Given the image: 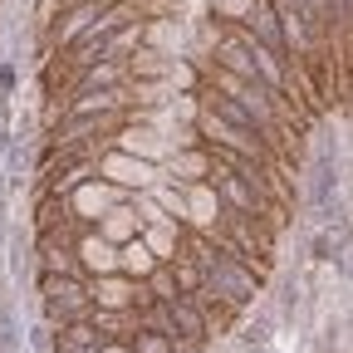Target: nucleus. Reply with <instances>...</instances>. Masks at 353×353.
Wrapping results in <instances>:
<instances>
[{
    "instance_id": "f257e3e1",
    "label": "nucleus",
    "mask_w": 353,
    "mask_h": 353,
    "mask_svg": "<svg viewBox=\"0 0 353 353\" xmlns=\"http://www.w3.org/2000/svg\"><path fill=\"white\" fill-rule=\"evenodd\" d=\"M44 314H50L54 329L74 319H94V294L79 275H44Z\"/></svg>"
},
{
    "instance_id": "f03ea898",
    "label": "nucleus",
    "mask_w": 353,
    "mask_h": 353,
    "mask_svg": "<svg viewBox=\"0 0 353 353\" xmlns=\"http://www.w3.org/2000/svg\"><path fill=\"white\" fill-rule=\"evenodd\" d=\"M196 132L211 143V152H231V157H245V162H255V157H260L255 132H245V128L226 123L216 108H201V113H196Z\"/></svg>"
},
{
    "instance_id": "7ed1b4c3",
    "label": "nucleus",
    "mask_w": 353,
    "mask_h": 353,
    "mask_svg": "<svg viewBox=\"0 0 353 353\" xmlns=\"http://www.w3.org/2000/svg\"><path fill=\"white\" fill-rule=\"evenodd\" d=\"M74 260H79V270H88V275H113V270H123V255H118V245H108L99 231H88V236H79V245H74Z\"/></svg>"
},
{
    "instance_id": "20e7f679",
    "label": "nucleus",
    "mask_w": 353,
    "mask_h": 353,
    "mask_svg": "<svg viewBox=\"0 0 353 353\" xmlns=\"http://www.w3.org/2000/svg\"><path fill=\"white\" fill-rule=\"evenodd\" d=\"M103 176H108L113 187H123V192H128V187H152V182H157V167H152V162H143V157H128V152H118V148H113V152L103 157Z\"/></svg>"
},
{
    "instance_id": "39448f33",
    "label": "nucleus",
    "mask_w": 353,
    "mask_h": 353,
    "mask_svg": "<svg viewBox=\"0 0 353 353\" xmlns=\"http://www.w3.org/2000/svg\"><path fill=\"white\" fill-rule=\"evenodd\" d=\"M138 290H143V280H118V275H103V280L88 285V294H94V309H113V314L138 309Z\"/></svg>"
},
{
    "instance_id": "423d86ee",
    "label": "nucleus",
    "mask_w": 353,
    "mask_h": 353,
    "mask_svg": "<svg viewBox=\"0 0 353 353\" xmlns=\"http://www.w3.org/2000/svg\"><path fill=\"white\" fill-rule=\"evenodd\" d=\"M113 206H123V187H113V182H83L74 192V211L83 221H103Z\"/></svg>"
},
{
    "instance_id": "0eeeda50",
    "label": "nucleus",
    "mask_w": 353,
    "mask_h": 353,
    "mask_svg": "<svg viewBox=\"0 0 353 353\" xmlns=\"http://www.w3.org/2000/svg\"><path fill=\"white\" fill-rule=\"evenodd\" d=\"M99 236L108 241V245H128V241H138L143 236V221H138V211H132V206H113L103 221H99Z\"/></svg>"
},
{
    "instance_id": "6e6552de",
    "label": "nucleus",
    "mask_w": 353,
    "mask_h": 353,
    "mask_svg": "<svg viewBox=\"0 0 353 353\" xmlns=\"http://www.w3.org/2000/svg\"><path fill=\"white\" fill-rule=\"evenodd\" d=\"M167 324H172V339H187V343H196V339L206 334V314H201L196 299H176V304H167Z\"/></svg>"
},
{
    "instance_id": "1a4fd4ad",
    "label": "nucleus",
    "mask_w": 353,
    "mask_h": 353,
    "mask_svg": "<svg viewBox=\"0 0 353 353\" xmlns=\"http://www.w3.org/2000/svg\"><path fill=\"white\" fill-rule=\"evenodd\" d=\"M118 152L143 157V162H157V157H162V143H157V132H152L148 123H132V128L118 132Z\"/></svg>"
},
{
    "instance_id": "9d476101",
    "label": "nucleus",
    "mask_w": 353,
    "mask_h": 353,
    "mask_svg": "<svg viewBox=\"0 0 353 353\" xmlns=\"http://www.w3.org/2000/svg\"><path fill=\"white\" fill-rule=\"evenodd\" d=\"M187 216L196 221L201 231H211L216 221H221V196H216V187H201V182H192V192H187Z\"/></svg>"
},
{
    "instance_id": "9b49d317",
    "label": "nucleus",
    "mask_w": 353,
    "mask_h": 353,
    "mask_svg": "<svg viewBox=\"0 0 353 353\" xmlns=\"http://www.w3.org/2000/svg\"><path fill=\"white\" fill-rule=\"evenodd\" d=\"M167 69H172V59L162 50H138V54L128 59V74L143 79V83H167Z\"/></svg>"
},
{
    "instance_id": "f8f14e48",
    "label": "nucleus",
    "mask_w": 353,
    "mask_h": 353,
    "mask_svg": "<svg viewBox=\"0 0 353 353\" xmlns=\"http://www.w3.org/2000/svg\"><path fill=\"white\" fill-rule=\"evenodd\" d=\"M118 255H123V270H128L132 280H148V275L157 270V255L148 250V241H143V236H138V241H128Z\"/></svg>"
},
{
    "instance_id": "ddd939ff",
    "label": "nucleus",
    "mask_w": 353,
    "mask_h": 353,
    "mask_svg": "<svg viewBox=\"0 0 353 353\" xmlns=\"http://www.w3.org/2000/svg\"><path fill=\"white\" fill-rule=\"evenodd\" d=\"M211 176H216L211 187H221V192H226V196H231V201H236L241 211H255V192H250V187L241 182V176H231V172H221V167H211Z\"/></svg>"
},
{
    "instance_id": "4468645a",
    "label": "nucleus",
    "mask_w": 353,
    "mask_h": 353,
    "mask_svg": "<svg viewBox=\"0 0 353 353\" xmlns=\"http://www.w3.org/2000/svg\"><path fill=\"white\" fill-rule=\"evenodd\" d=\"M172 172L182 182H201V176H211V157L206 152H172Z\"/></svg>"
},
{
    "instance_id": "2eb2a0df",
    "label": "nucleus",
    "mask_w": 353,
    "mask_h": 353,
    "mask_svg": "<svg viewBox=\"0 0 353 353\" xmlns=\"http://www.w3.org/2000/svg\"><path fill=\"white\" fill-rule=\"evenodd\" d=\"M128 69L123 64H113V59H103V64H94L83 74V94H99V88H118V79H123Z\"/></svg>"
},
{
    "instance_id": "dca6fc26",
    "label": "nucleus",
    "mask_w": 353,
    "mask_h": 353,
    "mask_svg": "<svg viewBox=\"0 0 353 353\" xmlns=\"http://www.w3.org/2000/svg\"><path fill=\"white\" fill-rule=\"evenodd\" d=\"M59 334H64V348H99V343H103V334L88 324V319H74V324H64Z\"/></svg>"
},
{
    "instance_id": "f3484780",
    "label": "nucleus",
    "mask_w": 353,
    "mask_h": 353,
    "mask_svg": "<svg viewBox=\"0 0 353 353\" xmlns=\"http://www.w3.org/2000/svg\"><path fill=\"white\" fill-rule=\"evenodd\" d=\"M176 339L172 334H157V329H138V339H132V353H172Z\"/></svg>"
},
{
    "instance_id": "a211bd4d",
    "label": "nucleus",
    "mask_w": 353,
    "mask_h": 353,
    "mask_svg": "<svg viewBox=\"0 0 353 353\" xmlns=\"http://www.w3.org/2000/svg\"><path fill=\"white\" fill-rule=\"evenodd\" d=\"M99 353H132V343H123V339H103Z\"/></svg>"
},
{
    "instance_id": "6ab92c4d",
    "label": "nucleus",
    "mask_w": 353,
    "mask_h": 353,
    "mask_svg": "<svg viewBox=\"0 0 353 353\" xmlns=\"http://www.w3.org/2000/svg\"><path fill=\"white\" fill-rule=\"evenodd\" d=\"M64 353H99V348H64Z\"/></svg>"
}]
</instances>
